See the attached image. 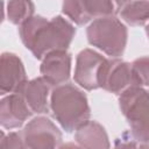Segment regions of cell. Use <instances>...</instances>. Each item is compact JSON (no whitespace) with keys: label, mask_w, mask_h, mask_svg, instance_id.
Wrapping results in <instances>:
<instances>
[{"label":"cell","mask_w":149,"mask_h":149,"mask_svg":"<svg viewBox=\"0 0 149 149\" xmlns=\"http://www.w3.org/2000/svg\"><path fill=\"white\" fill-rule=\"evenodd\" d=\"M74 34V26L61 15L50 20L41 15H33L19 27L23 45L37 59H43L51 51L66 50Z\"/></svg>","instance_id":"obj_1"},{"label":"cell","mask_w":149,"mask_h":149,"mask_svg":"<svg viewBox=\"0 0 149 149\" xmlns=\"http://www.w3.org/2000/svg\"><path fill=\"white\" fill-rule=\"evenodd\" d=\"M50 111L61 127L71 133L91 115L86 94L73 84L55 86L50 95Z\"/></svg>","instance_id":"obj_2"},{"label":"cell","mask_w":149,"mask_h":149,"mask_svg":"<svg viewBox=\"0 0 149 149\" xmlns=\"http://www.w3.org/2000/svg\"><path fill=\"white\" fill-rule=\"evenodd\" d=\"M119 106L137 146L149 142V90L142 86L128 87L120 93Z\"/></svg>","instance_id":"obj_3"},{"label":"cell","mask_w":149,"mask_h":149,"mask_svg":"<svg viewBox=\"0 0 149 149\" xmlns=\"http://www.w3.org/2000/svg\"><path fill=\"white\" fill-rule=\"evenodd\" d=\"M87 41L106 55L119 58L127 45L126 26L115 16H102L93 20L86 28Z\"/></svg>","instance_id":"obj_4"},{"label":"cell","mask_w":149,"mask_h":149,"mask_svg":"<svg viewBox=\"0 0 149 149\" xmlns=\"http://www.w3.org/2000/svg\"><path fill=\"white\" fill-rule=\"evenodd\" d=\"M107 58L92 49L81 50L76 58L74 81L83 88L92 91L101 87Z\"/></svg>","instance_id":"obj_5"},{"label":"cell","mask_w":149,"mask_h":149,"mask_svg":"<svg viewBox=\"0 0 149 149\" xmlns=\"http://www.w3.org/2000/svg\"><path fill=\"white\" fill-rule=\"evenodd\" d=\"M21 133L24 148H56L62 142L61 130L45 116L34 118L24 126Z\"/></svg>","instance_id":"obj_6"},{"label":"cell","mask_w":149,"mask_h":149,"mask_svg":"<svg viewBox=\"0 0 149 149\" xmlns=\"http://www.w3.org/2000/svg\"><path fill=\"white\" fill-rule=\"evenodd\" d=\"M23 63L12 52H3L0 61V94L19 92L27 83Z\"/></svg>","instance_id":"obj_7"},{"label":"cell","mask_w":149,"mask_h":149,"mask_svg":"<svg viewBox=\"0 0 149 149\" xmlns=\"http://www.w3.org/2000/svg\"><path fill=\"white\" fill-rule=\"evenodd\" d=\"M40 71L50 86L65 84L71 74V55L66 50L49 52L43 57Z\"/></svg>","instance_id":"obj_8"},{"label":"cell","mask_w":149,"mask_h":149,"mask_svg":"<svg viewBox=\"0 0 149 149\" xmlns=\"http://www.w3.org/2000/svg\"><path fill=\"white\" fill-rule=\"evenodd\" d=\"M130 86H135L132 64L114 57L111 59L107 58L101 80V88L115 94H120Z\"/></svg>","instance_id":"obj_9"},{"label":"cell","mask_w":149,"mask_h":149,"mask_svg":"<svg viewBox=\"0 0 149 149\" xmlns=\"http://www.w3.org/2000/svg\"><path fill=\"white\" fill-rule=\"evenodd\" d=\"M33 115L20 92L9 93L0 101V123L6 129L21 127Z\"/></svg>","instance_id":"obj_10"},{"label":"cell","mask_w":149,"mask_h":149,"mask_svg":"<svg viewBox=\"0 0 149 149\" xmlns=\"http://www.w3.org/2000/svg\"><path fill=\"white\" fill-rule=\"evenodd\" d=\"M49 90L50 85L43 77H38L28 80L19 92L22 94L33 113L43 114L50 108V101H48Z\"/></svg>","instance_id":"obj_11"},{"label":"cell","mask_w":149,"mask_h":149,"mask_svg":"<svg viewBox=\"0 0 149 149\" xmlns=\"http://www.w3.org/2000/svg\"><path fill=\"white\" fill-rule=\"evenodd\" d=\"M74 140L83 148H108L109 141L105 128L97 121H86L76 129Z\"/></svg>","instance_id":"obj_12"},{"label":"cell","mask_w":149,"mask_h":149,"mask_svg":"<svg viewBox=\"0 0 149 149\" xmlns=\"http://www.w3.org/2000/svg\"><path fill=\"white\" fill-rule=\"evenodd\" d=\"M121 19L130 26H142L149 20V0H130L120 10Z\"/></svg>","instance_id":"obj_13"},{"label":"cell","mask_w":149,"mask_h":149,"mask_svg":"<svg viewBox=\"0 0 149 149\" xmlns=\"http://www.w3.org/2000/svg\"><path fill=\"white\" fill-rule=\"evenodd\" d=\"M34 12L35 6L31 0H8L7 2V19L13 24H22L34 15Z\"/></svg>","instance_id":"obj_14"},{"label":"cell","mask_w":149,"mask_h":149,"mask_svg":"<svg viewBox=\"0 0 149 149\" xmlns=\"http://www.w3.org/2000/svg\"><path fill=\"white\" fill-rule=\"evenodd\" d=\"M62 10L72 22L78 26L86 24L92 20L85 8L84 0H63Z\"/></svg>","instance_id":"obj_15"},{"label":"cell","mask_w":149,"mask_h":149,"mask_svg":"<svg viewBox=\"0 0 149 149\" xmlns=\"http://www.w3.org/2000/svg\"><path fill=\"white\" fill-rule=\"evenodd\" d=\"M84 5L91 19L111 16L116 10L113 0H84Z\"/></svg>","instance_id":"obj_16"},{"label":"cell","mask_w":149,"mask_h":149,"mask_svg":"<svg viewBox=\"0 0 149 149\" xmlns=\"http://www.w3.org/2000/svg\"><path fill=\"white\" fill-rule=\"evenodd\" d=\"M135 86H149V56L136 58L132 63Z\"/></svg>","instance_id":"obj_17"},{"label":"cell","mask_w":149,"mask_h":149,"mask_svg":"<svg viewBox=\"0 0 149 149\" xmlns=\"http://www.w3.org/2000/svg\"><path fill=\"white\" fill-rule=\"evenodd\" d=\"M0 147L1 148H24V142L22 137V133L17 132H12L8 135H3L0 141Z\"/></svg>","instance_id":"obj_18"},{"label":"cell","mask_w":149,"mask_h":149,"mask_svg":"<svg viewBox=\"0 0 149 149\" xmlns=\"http://www.w3.org/2000/svg\"><path fill=\"white\" fill-rule=\"evenodd\" d=\"M114 1V3H115V7H116V9L118 10H120L127 2H129L130 0H113Z\"/></svg>","instance_id":"obj_19"},{"label":"cell","mask_w":149,"mask_h":149,"mask_svg":"<svg viewBox=\"0 0 149 149\" xmlns=\"http://www.w3.org/2000/svg\"><path fill=\"white\" fill-rule=\"evenodd\" d=\"M146 33H147V36H148V38H149V24L146 27Z\"/></svg>","instance_id":"obj_20"}]
</instances>
